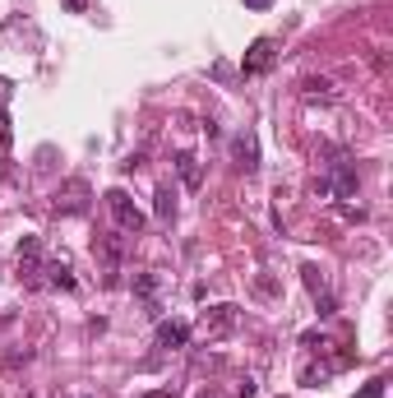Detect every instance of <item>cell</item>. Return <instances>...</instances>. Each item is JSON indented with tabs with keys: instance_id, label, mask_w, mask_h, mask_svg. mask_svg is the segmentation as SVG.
Wrapping results in <instances>:
<instances>
[{
	"instance_id": "20",
	"label": "cell",
	"mask_w": 393,
	"mask_h": 398,
	"mask_svg": "<svg viewBox=\"0 0 393 398\" xmlns=\"http://www.w3.org/2000/svg\"><path fill=\"white\" fill-rule=\"evenodd\" d=\"M0 144L10 148V116H5V107H0Z\"/></svg>"
},
{
	"instance_id": "14",
	"label": "cell",
	"mask_w": 393,
	"mask_h": 398,
	"mask_svg": "<svg viewBox=\"0 0 393 398\" xmlns=\"http://www.w3.org/2000/svg\"><path fill=\"white\" fill-rule=\"evenodd\" d=\"M301 274H305V288H310V292H314V297H319V292H328V283H324V274H319V269H314V264H305V269H301Z\"/></svg>"
},
{
	"instance_id": "8",
	"label": "cell",
	"mask_w": 393,
	"mask_h": 398,
	"mask_svg": "<svg viewBox=\"0 0 393 398\" xmlns=\"http://www.w3.org/2000/svg\"><path fill=\"white\" fill-rule=\"evenodd\" d=\"M185 343H190V324H180V320L157 324V347H185Z\"/></svg>"
},
{
	"instance_id": "25",
	"label": "cell",
	"mask_w": 393,
	"mask_h": 398,
	"mask_svg": "<svg viewBox=\"0 0 393 398\" xmlns=\"http://www.w3.org/2000/svg\"><path fill=\"white\" fill-rule=\"evenodd\" d=\"M10 324H14V315H0V333H5V329H10Z\"/></svg>"
},
{
	"instance_id": "3",
	"label": "cell",
	"mask_w": 393,
	"mask_h": 398,
	"mask_svg": "<svg viewBox=\"0 0 393 398\" xmlns=\"http://www.w3.org/2000/svg\"><path fill=\"white\" fill-rule=\"evenodd\" d=\"M88 209V181H65L56 190V213H84Z\"/></svg>"
},
{
	"instance_id": "15",
	"label": "cell",
	"mask_w": 393,
	"mask_h": 398,
	"mask_svg": "<svg viewBox=\"0 0 393 398\" xmlns=\"http://www.w3.org/2000/svg\"><path fill=\"white\" fill-rule=\"evenodd\" d=\"M51 283H56V288H65V292H74V288H79L74 274H69L65 264H51Z\"/></svg>"
},
{
	"instance_id": "10",
	"label": "cell",
	"mask_w": 393,
	"mask_h": 398,
	"mask_svg": "<svg viewBox=\"0 0 393 398\" xmlns=\"http://www.w3.org/2000/svg\"><path fill=\"white\" fill-rule=\"evenodd\" d=\"M153 213H157V222H171V218H176V199H171V186H157Z\"/></svg>"
},
{
	"instance_id": "16",
	"label": "cell",
	"mask_w": 393,
	"mask_h": 398,
	"mask_svg": "<svg viewBox=\"0 0 393 398\" xmlns=\"http://www.w3.org/2000/svg\"><path fill=\"white\" fill-rule=\"evenodd\" d=\"M328 371H333V366H305V371H301V385H319V380H328Z\"/></svg>"
},
{
	"instance_id": "11",
	"label": "cell",
	"mask_w": 393,
	"mask_h": 398,
	"mask_svg": "<svg viewBox=\"0 0 393 398\" xmlns=\"http://www.w3.org/2000/svg\"><path fill=\"white\" fill-rule=\"evenodd\" d=\"M301 93H305V98H333V79H324V75H319V79H305Z\"/></svg>"
},
{
	"instance_id": "5",
	"label": "cell",
	"mask_w": 393,
	"mask_h": 398,
	"mask_svg": "<svg viewBox=\"0 0 393 398\" xmlns=\"http://www.w3.org/2000/svg\"><path fill=\"white\" fill-rule=\"evenodd\" d=\"M37 269H42V241L37 236H23L19 241V274L28 283H37Z\"/></svg>"
},
{
	"instance_id": "17",
	"label": "cell",
	"mask_w": 393,
	"mask_h": 398,
	"mask_svg": "<svg viewBox=\"0 0 393 398\" xmlns=\"http://www.w3.org/2000/svg\"><path fill=\"white\" fill-rule=\"evenodd\" d=\"M255 288H259V297H278V283H273L269 274H259V278H255Z\"/></svg>"
},
{
	"instance_id": "24",
	"label": "cell",
	"mask_w": 393,
	"mask_h": 398,
	"mask_svg": "<svg viewBox=\"0 0 393 398\" xmlns=\"http://www.w3.org/2000/svg\"><path fill=\"white\" fill-rule=\"evenodd\" d=\"M273 0H246V10H269Z\"/></svg>"
},
{
	"instance_id": "13",
	"label": "cell",
	"mask_w": 393,
	"mask_h": 398,
	"mask_svg": "<svg viewBox=\"0 0 393 398\" xmlns=\"http://www.w3.org/2000/svg\"><path fill=\"white\" fill-rule=\"evenodd\" d=\"M33 361V347H14V352L0 357V371H14V366H28Z\"/></svg>"
},
{
	"instance_id": "1",
	"label": "cell",
	"mask_w": 393,
	"mask_h": 398,
	"mask_svg": "<svg viewBox=\"0 0 393 398\" xmlns=\"http://www.w3.org/2000/svg\"><path fill=\"white\" fill-rule=\"evenodd\" d=\"M107 209H112L116 227H121L125 236H139V232H144V213L135 209V199L125 195V190H107Z\"/></svg>"
},
{
	"instance_id": "12",
	"label": "cell",
	"mask_w": 393,
	"mask_h": 398,
	"mask_svg": "<svg viewBox=\"0 0 393 398\" xmlns=\"http://www.w3.org/2000/svg\"><path fill=\"white\" fill-rule=\"evenodd\" d=\"M135 297H144L148 306H153V297H157V274H135Z\"/></svg>"
},
{
	"instance_id": "26",
	"label": "cell",
	"mask_w": 393,
	"mask_h": 398,
	"mask_svg": "<svg viewBox=\"0 0 393 398\" xmlns=\"http://www.w3.org/2000/svg\"><path fill=\"white\" fill-rule=\"evenodd\" d=\"M65 5H69V10H74V14H79V10H84V0H65Z\"/></svg>"
},
{
	"instance_id": "18",
	"label": "cell",
	"mask_w": 393,
	"mask_h": 398,
	"mask_svg": "<svg viewBox=\"0 0 393 398\" xmlns=\"http://www.w3.org/2000/svg\"><path fill=\"white\" fill-rule=\"evenodd\" d=\"M314 301H319V315H324V320H328V315H338V301L328 297V292H319V297H314Z\"/></svg>"
},
{
	"instance_id": "23",
	"label": "cell",
	"mask_w": 393,
	"mask_h": 398,
	"mask_svg": "<svg viewBox=\"0 0 393 398\" xmlns=\"http://www.w3.org/2000/svg\"><path fill=\"white\" fill-rule=\"evenodd\" d=\"M144 398H176V389H153V394H144Z\"/></svg>"
},
{
	"instance_id": "22",
	"label": "cell",
	"mask_w": 393,
	"mask_h": 398,
	"mask_svg": "<svg viewBox=\"0 0 393 398\" xmlns=\"http://www.w3.org/2000/svg\"><path fill=\"white\" fill-rule=\"evenodd\" d=\"M342 218H347V222H366V209H352V204H342Z\"/></svg>"
},
{
	"instance_id": "19",
	"label": "cell",
	"mask_w": 393,
	"mask_h": 398,
	"mask_svg": "<svg viewBox=\"0 0 393 398\" xmlns=\"http://www.w3.org/2000/svg\"><path fill=\"white\" fill-rule=\"evenodd\" d=\"M357 398H384V380H371V385L361 389V394H357Z\"/></svg>"
},
{
	"instance_id": "6",
	"label": "cell",
	"mask_w": 393,
	"mask_h": 398,
	"mask_svg": "<svg viewBox=\"0 0 393 398\" xmlns=\"http://www.w3.org/2000/svg\"><path fill=\"white\" fill-rule=\"evenodd\" d=\"M269 65H273V37H259V42L246 51V65L241 70H246V75H264Z\"/></svg>"
},
{
	"instance_id": "21",
	"label": "cell",
	"mask_w": 393,
	"mask_h": 398,
	"mask_svg": "<svg viewBox=\"0 0 393 398\" xmlns=\"http://www.w3.org/2000/svg\"><path fill=\"white\" fill-rule=\"evenodd\" d=\"M236 398H255V380H250V375L236 385Z\"/></svg>"
},
{
	"instance_id": "9",
	"label": "cell",
	"mask_w": 393,
	"mask_h": 398,
	"mask_svg": "<svg viewBox=\"0 0 393 398\" xmlns=\"http://www.w3.org/2000/svg\"><path fill=\"white\" fill-rule=\"evenodd\" d=\"M176 172H180V186H185V190H199L204 167H199V158H194V153H180L176 158Z\"/></svg>"
},
{
	"instance_id": "27",
	"label": "cell",
	"mask_w": 393,
	"mask_h": 398,
	"mask_svg": "<svg viewBox=\"0 0 393 398\" xmlns=\"http://www.w3.org/2000/svg\"><path fill=\"white\" fill-rule=\"evenodd\" d=\"M199 398H213V394H208V389H204V394H199Z\"/></svg>"
},
{
	"instance_id": "4",
	"label": "cell",
	"mask_w": 393,
	"mask_h": 398,
	"mask_svg": "<svg viewBox=\"0 0 393 398\" xmlns=\"http://www.w3.org/2000/svg\"><path fill=\"white\" fill-rule=\"evenodd\" d=\"M232 158H236V167H241L246 176H250V172H259V139L250 130L236 134V139H232Z\"/></svg>"
},
{
	"instance_id": "2",
	"label": "cell",
	"mask_w": 393,
	"mask_h": 398,
	"mask_svg": "<svg viewBox=\"0 0 393 398\" xmlns=\"http://www.w3.org/2000/svg\"><path fill=\"white\" fill-rule=\"evenodd\" d=\"M236 324H241V310H236V306H208L199 329H204V338H227Z\"/></svg>"
},
{
	"instance_id": "7",
	"label": "cell",
	"mask_w": 393,
	"mask_h": 398,
	"mask_svg": "<svg viewBox=\"0 0 393 398\" xmlns=\"http://www.w3.org/2000/svg\"><path fill=\"white\" fill-rule=\"evenodd\" d=\"M93 255H98L107 269H116L125 259V236H116V232L112 236H98V241H93Z\"/></svg>"
}]
</instances>
